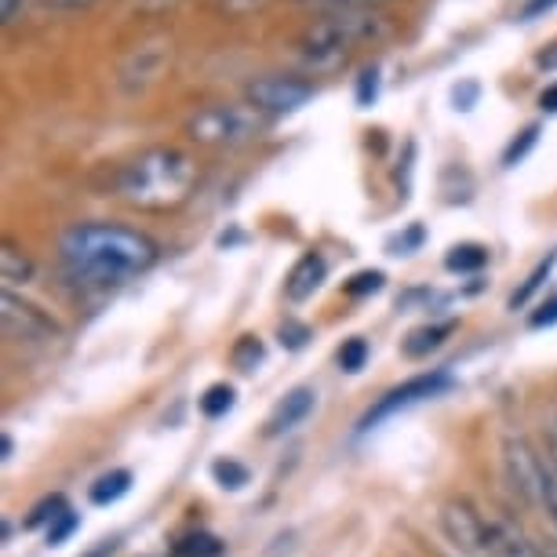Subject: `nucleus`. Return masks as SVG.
<instances>
[{
	"label": "nucleus",
	"mask_w": 557,
	"mask_h": 557,
	"mask_svg": "<svg viewBox=\"0 0 557 557\" xmlns=\"http://www.w3.org/2000/svg\"><path fill=\"white\" fill-rule=\"evenodd\" d=\"M343 8H368V4H383V0H339Z\"/></svg>",
	"instance_id": "nucleus-36"
},
{
	"label": "nucleus",
	"mask_w": 557,
	"mask_h": 557,
	"mask_svg": "<svg viewBox=\"0 0 557 557\" xmlns=\"http://www.w3.org/2000/svg\"><path fill=\"white\" fill-rule=\"evenodd\" d=\"M18 8H23V0H0V18H4V23H15Z\"/></svg>",
	"instance_id": "nucleus-32"
},
{
	"label": "nucleus",
	"mask_w": 557,
	"mask_h": 557,
	"mask_svg": "<svg viewBox=\"0 0 557 557\" xmlns=\"http://www.w3.org/2000/svg\"><path fill=\"white\" fill-rule=\"evenodd\" d=\"M318 96L310 81L302 77H285V73H270V77H259L248 84V107H256L259 113H270V117H281V113H296L307 102Z\"/></svg>",
	"instance_id": "nucleus-5"
},
{
	"label": "nucleus",
	"mask_w": 557,
	"mask_h": 557,
	"mask_svg": "<svg viewBox=\"0 0 557 557\" xmlns=\"http://www.w3.org/2000/svg\"><path fill=\"white\" fill-rule=\"evenodd\" d=\"M557 8V0H529V4H524V12H521V18H540V15H546V12H554Z\"/></svg>",
	"instance_id": "nucleus-30"
},
{
	"label": "nucleus",
	"mask_w": 557,
	"mask_h": 557,
	"mask_svg": "<svg viewBox=\"0 0 557 557\" xmlns=\"http://www.w3.org/2000/svg\"><path fill=\"white\" fill-rule=\"evenodd\" d=\"M197 186V164L183 150L153 146L132 157L117 175V194L139 212H172L190 201Z\"/></svg>",
	"instance_id": "nucleus-2"
},
{
	"label": "nucleus",
	"mask_w": 557,
	"mask_h": 557,
	"mask_svg": "<svg viewBox=\"0 0 557 557\" xmlns=\"http://www.w3.org/2000/svg\"><path fill=\"white\" fill-rule=\"evenodd\" d=\"M546 557H557V550H554V546H546Z\"/></svg>",
	"instance_id": "nucleus-39"
},
{
	"label": "nucleus",
	"mask_w": 557,
	"mask_h": 557,
	"mask_svg": "<svg viewBox=\"0 0 557 557\" xmlns=\"http://www.w3.org/2000/svg\"><path fill=\"white\" fill-rule=\"evenodd\" d=\"M441 532L462 557H492V518H481L470 499L459 496L441 507Z\"/></svg>",
	"instance_id": "nucleus-4"
},
{
	"label": "nucleus",
	"mask_w": 557,
	"mask_h": 557,
	"mask_svg": "<svg viewBox=\"0 0 557 557\" xmlns=\"http://www.w3.org/2000/svg\"><path fill=\"white\" fill-rule=\"evenodd\" d=\"M451 332V324H434V329H419L408 335L405 343V357H423L430 350H437L441 343H445V335Z\"/></svg>",
	"instance_id": "nucleus-15"
},
{
	"label": "nucleus",
	"mask_w": 557,
	"mask_h": 557,
	"mask_svg": "<svg viewBox=\"0 0 557 557\" xmlns=\"http://www.w3.org/2000/svg\"><path fill=\"white\" fill-rule=\"evenodd\" d=\"M0 321H4V335L12 343L23 346H51L62 339V329L48 313H40L37 307H29L12 292H4V302H0Z\"/></svg>",
	"instance_id": "nucleus-8"
},
{
	"label": "nucleus",
	"mask_w": 557,
	"mask_h": 557,
	"mask_svg": "<svg viewBox=\"0 0 557 557\" xmlns=\"http://www.w3.org/2000/svg\"><path fill=\"white\" fill-rule=\"evenodd\" d=\"M383 273L380 270H361V273H354V277L350 281H346V296H350V299H364V296H375V292H380L383 288Z\"/></svg>",
	"instance_id": "nucleus-20"
},
{
	"label": "nucleus",
	"mask_w": 557,
	"mask_h": 557,
	"mask_svg": "<svg viewBox=\"0 0 557 557\" xmlns=\"http://www.w3.org/2000/svg\"><path fill=\"white\" fill-rule=\"evenodd\" d=\"M324 277H329V262H324V256H318V251H307L296 267H292L288 281H285V292L292 302H302L310 299L313 292H318L324 285Z\"/></svg>",
	"instance_id": "nucleus-10"
},
{
	"label": "nucleus",
	"mask_w": 557,
	"mask_h": 557,
	"mask_svg": "<svg viewBox=\"0 0 557 557\" xmlns=\"http://www.w3.org/2000/svg\"><path fill=\"white\" fill-rule=\"evenodd\" d=\"M262 361V343L256 339V335H240L237 346H234V364L240 368V372H251Z\"/></svg>",
	"instance_id": "nucleus-22"
},
{
	"label": "nucleus",
	"mask_w": 557,
	"mask_h": 557,
	"mask_svg": "<svg viewBox=\"0 0 557 557\" xmlns=\"http://www.w3.org/2000/svg\"><path fill=\"white\" fill-rule=\"evenodd\" d=\"M230 408H234V386H226V383L208 386V394L201 397V412L208 419H219V416H226Z\"/></svg>",
	"instance_id": "nucleus-19"
},
{
	"label": "nucleus",
	"mask_w": 557,
	"mask_h": 557,
	"mask_svg": "<svg viewBox=\"0 0 557 557\" xmlns=\"http://www.w3.org/2000/svg\"><path fill=\"white\" fill-rule=\"evenodd\" d=\"M492 557H546V550L535 546L513 521L492 518Z\"/></svg>",
	"instance_id": "nucleus-11"
},
{
	"label": "nucleus",
	"mask_w": 557,
	"mask_h": 557,
	"mask_svg": "<svg viewBox=\"0 0 557 557\" xmlns=\"http://www.w3.org/2000/svg\"><path fill=\"white\" fill-rule=\"evenodd\" d=\"M51 8H62V12H81V8H88L91 0H48Z\"/></svg>",
	"instance_id": "nucleus-34"
},
{
	"label": "nucleus",
	"mask_w": 557,
	"mask_h": 557,
	"mask_svg": "<svg viewBox=\"0 0 557 557\" xmlns=\"http://www.w3.org/2000/svg\"><path fill=\"white\" fill-rule=\"evenodd\" d=\"M262 128V113L256 107H208L194 113L186 132L205 146H237L248 143Z\"/></svg>",
	"instance_id": "nucleus-3"
},
{
	"label": "nucleus",
	"mask_w": 557,
	"mask_h": 557,
	"mask_svg": "<svg viewBox=\"0 0 557 557\" xmlns=\"http://www.w3.org/2000/svg\"><path fill=\"white\" fill-rule=\"evenodd\" d=\"M419 240H423V230H412V234H408V237H401V256H408V248H416L419 245Z\"/></svg>",
	"instance_id": "nucleus-35"
},
{
	"label": "nucleus",
	"mask_w": 557,
	"mask_h": 557,
	"mask_svg": "<svg viewBox=\"0 0 557 557\" xmlns=\"http://www.w3.org/2000/svg\"><path fill=\"white\" fill-rule=\"evenodd\" d=\"M368 364V343L364 339H346L343 350H339V368L343 372H361V368Z\"/></svg>",
	"instance_id": "nucleus-24"
},
{
	"label": "nucleus",
	"mask_w": 557,
	"mask_h": 557,
	"mask_svg": "<svg viewBox=\"0 0 557 557\" xmlns=\"http://www.w3.org/2000/svg\"><path fill=\"white\" fill-rule=\"evenodd\" d=\"M12 448H15V445H12V437L4 434V445H0V451H4V459H12Z\"/></svg>",
	"instance_id": "nucleus-37"
},
{
	"label": "nucleus",
	"mask_w": 557,
	"mask_h": 557,
	"mask_svg": "<svg viewBox=\"0 0 557 557\" xmlns=\"http://www.w3.org/2000/svg\"><path fill=\"white\" fill-rule=\"evenodd\" d=\"M73 529H77V518H73V510H62L59 518H51V524H48V543L51 546L62 543Z\"/></svg>",
	"instance_id": "nucleus-26"
},
{
	"label": "nucleus",
	"mask_w": 557,
	"mask_h": 557,
	"mask_svg": "<svg viewBox=\"0 0 557 557\" xmlns=\"http://www.w3.org/2000/svg\"><path fill=\"white\" fill-rule=\"evenodd\" d=\"M128 488H132L128 470H113V474L99 478L96 485H91V503H96V507H110V503L128 496Z\"/></svg>",
	"instance_id": "nucleus-13"
},
{
	"label": "nucleus",
	"mask_w": 557,
	"mask_h": 557,
	"mask_svg": "<svg viewBox=\"0 0 557 557\" xmlns=\"http://www.w3.org/2000/svg\"><path fill=\"white\" fill-rule=\"evenodd\" d=\"M543 467L546 456L532 448L529 437H507V445H503V470H507L510 488L535 510H540L543 499Z\"/></svg>",
	"instance_id": "nucleus-6"
},
{
	"label": "nucleus",
	"mask_w": 557,
	"mask_h": 557,
	"mask_svg": "<svg viewBox=\"0 0 557 557\" xmlns=\"http://www.w3.org/2000/svg\"><path fill=\"white\" fill-rule=\"evenodd\" d=\"M451 386V375L448 372H426V375H416V380H408L401 386H394V391H386L380 401H375V408H368V416L361 419V430H372L380 426L383 419H391L397 412H405V408L412 405H423L430 401V397L445 394Z\"/></svg>",
	"instance_id": "nucleus-7"
},
{
	"label": "nucleus",
	"mask_w": 557,
	"mask_h": 557,
	"mask_svg": "<svg viewBox=\"0 0 557 557\" xmlns=\"http://www.w3.org/2000/svg\"><path fill=\"white\" fill-rule=\"evenodd\" d=\"M529 324H532V329H550V324H557V299L543 302V307L532 313Z\"/></svg>",
	"instance_id": "nucleus-28"
},
{
	"label": "nucleus",
	"mask_w": 557,
	"mask_h": 557,
	"mask_svg": "<svg viewBox=\"0 0 557 557\" xmlns=\"http://www.w3.org/2000/svg\"><path fill=\"white\" fill-rule=\"evenodd\" d=\"M313 405H318V394H313L310 386H296V391L281 397L277 408L270 412L267 437H281V434H288V430H296L302 419L313 412Z\"/></svg>",
	"instance_id": "nucleus-9"
},
{
	"label": "nucleus",
	"mask_w": 557,
	"mask_h": 557,
	"mask_svg": "<svg viewBox=\"0 0 557 557\" xmlns=\"http://www.w3.org/2000/svg\"><path fill=\"white\" fill-rule=\"evenodd\" d=\"M307 339H310V332L302 329V324H285V329H281V343L292 346V350H296V346H302Z\"/></svg>",
	"instance_id": "nucleus-29"
},
{
	"label": "nucleus",
	"mask_w": 557,
	"mask_h": 557,
	"mask_svg": "<svg viewBox=\"0 0 557 557\" xmlns=\"http://www.w3.org/2000/svg\"><path fill=\"white\" fill-rule=\"evenodd\" d=\"M540 107H543L546 113H557V84H550V88L543 91V96H540Z\"/></svg>",
	"instance_id": "nucleus-33"
},
{
	"label": "nucleus",
	"mask_w": 557,
	"mask_h": 557,
	"mask_svg": "<svg viewBox=\"0 0 557 557\" xmlns=\"http://www.w3.org/2000/svg\"><path fill=\"white\" fill-rule=\"evenodd\" d=\"M478 96H481V84L478 81H462L456 84V91H451V102H456V110H474L478 107Z\"/></svg>",
	"instance_id": "nucleus-25"
},
{
	"label": "nucleus",
	"mask_w": 557,
	"mask_h": 557,
	"mask_svg": "<svg viewBox=\"0 0 557 557\" xmlns=\"http://www.w3.org/2000/svg\"><path fill=\"white\" fill-rule=\"evenodd\" d=\"M535 66H540V70H557V45H550L546 51H540V59H535Z\"/></svg>",
	"instance_id": "nucleus-31"
},
{
	"label": "nucleus",
	"mask_w": 557,
	"mask_h": 557,
	"mask_svg": "<svg viewBox=\"0 0 557 557\" xmlns=\"http://www.w3.org/2000/svg\"><path fill=\"white\" fill-rule=\"evenodd\" d=\"M219 554H223V543L205 532L186 535V540L175 546V557H219Z\"/></svg>",
	"instance_id": "nucleus-18"
},
{
	"label": "nucleus",
	"mask_w": 557,
	"mask_h": 557,
	"mask_svg": "<svg viewBox=\"0 0 557 557\" xmlns=\"http://www.w3.org/2000/svg\"><path fill=\"white\" fill-rule=\"evenodd\" d=\"M34 259L26 256L23 248H15V245H4V251H0V277H4V288L12 292L15 285H29L34 281Z\"/></svg>",
	"instance_id": "nucleus-12"
},
{
	"label": "nucleus",
	"mask_w": 557,
	"mask_h": 557,
	"mask_svg": "<svg viewBox=\"0 0 557 557\" xmlns=\"http://www.w3.org/2000/svg\"><path fill=\"white\" fill-rule=\"evenodd\" d=\"M485 262H488V248H481V245H456L445 256V267L451 273H478Z\"/></svg>",
	"instance_id": "nucleus-14"
},
{
	"label": "nucleus",
	"mask_w": 557,
	"mask_h": 557,
	"mask_svg": "<svg viewBox=\"0 0 557 557\" xmlns=\"http://www.w3.org/2000/svg\"><path fill=\"white\" fill-rule=\"evenodd\" d=\"M535 143H540V124H529L518 139H513L507 150H503V168H518L524 157H529L535 150Z\"/></svg>",
	"instance_id": "nucleus-17"
},
{
	"label": "nucleus",
	"mask_w": 557,
	"mask_h": 557,
	"mask_svg": "<svg viewBox=\"0 0 557 557\" xmlns=\"http://www.w3.org/2000/svg\"><path fill=\"white\" fill-rule=\"evenodd\" d=\"M554 267H557V251H550V256H546V259L540 262V267H535V270L529 273V281H524V285H521L518 292H513V296H510V310L524 307V302H529V299L535 296V292H540L543 281L550 277V270H554Z\"/></svg>",
	"instance_id": "nucleus-16"
},
{
	"label": "nucleus",
	"mask_w": 557,
	"mask_h": 557,
	"mask_svg": "<svg viewBox=\"0 0 557 557\" xmlns=\"http://www.w3.org/2000/svg\"><path fill=\"white\" fill-rule=\"evenodd\" d=\"M62 510H66V507H62V499H59V496H55V499H45L34 513H29V521H26V524L34 529V524H45L48 518H59Z\"/></svg>",
	"instance_id": "nucleus-27"
},
{
	"label": "nucleus",
	"mask_w": 557,
	"mask_h": 557,
	"mask_svg": "<svg viewBox=\"0 0 557 557\" xmlns=\"http://www.w3.org/2000/svg\"><path fill=\"white\" fill-rule=\"evenodd\" d=\"M380 66H368L361 70V77H357V107L368 110L375 99H380Z\"/></svg>",
	"instance_id": "nucleus-23"
},
{
	"label": "nucleus",
	"mask_w": 557,
	"mask_h": 557,
	"mask_svg": "<svg viewBox=\"0 0 557 557\" xmlns=\"http://www.w3.org/2000/svg\"><path fill=\"white\" fill-rule=\"evenodd\" d=\"M62 267L84 288H113L139 277L157 262V245L146 234L117 223H81L59 240Z\"/></svg>",
	"instance_id": "nucleus-1"
},
{
	"label": "nucleus",
	"mask_w": 557,
	"mask_h": 557,
	"mask_svg": "<svg viewBox=\"0 0 557 557\" xmlns=\"http://www.w3.org/2000/svg\"><path fill=\"white\" fill-rule=\"evenodd\" d=\"M212 474H215L219 485L230 488V492H237V488L248 485V470L240 467V462H234V459H219L215 467H212Z\"/></svg>",
	"instance_id": "nucleus-21"
},
{
	"label": "nucleus",
	"mask_w": 557,
	"mask_h": 557,
	"mask_svg": "<svg viewBox=\"0 0 557 557\" xmlns=\"http://www.w3.org/2000/svg\"><path fill=\"white\" fill-rule=\"evenodd\" d=\"M550 456H554V462H557V426H554V434H550Z\"/></svg>",
	"instance_id": "nucleus-38"
}]
</instances>
